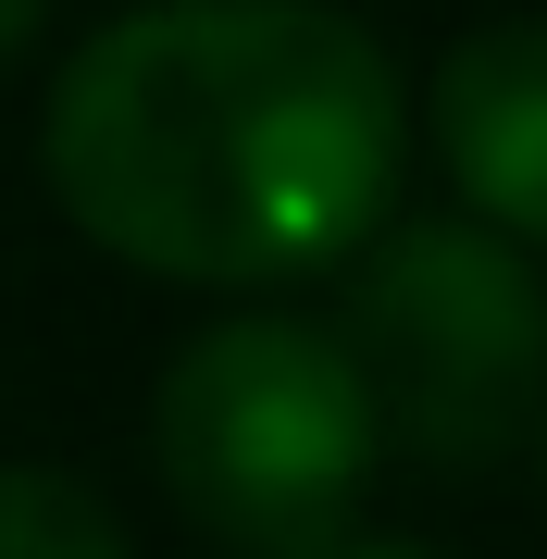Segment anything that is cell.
<instances>
[{
    "instance_id": "obj_5",
    "label": "cell",
    "mask_w": 547,
    "mask_h": 559,
    "mask_svg": "<svg viewBox=\"0 0 547 559\" xmlns=\"http://www.w3.org/2000/svg\"><path fill=\"white\" fill-rule=\"evenodd\" d=\"M0 559H138V547L100 510V485L50 473V460H13L0 473Z\"/></svg>"
},
{
    "instance_id": "obj_7",
    "label": "cell",
    "mask_w": 547,
    "mask_h": 559,
    "mask_svg": "<svg viewBox=\"0 0 547 559\" xmlns=\"http://www.w3.org/2000/svg\"><path fill=\"white\" fill-rule=\"evenodd\" d=\"M38 13H50V0H0V50H25V38H38Z\"/></svg>"
},
{
    "instance_id": "obj_6",
    "label": "cell",
    "mask_w": 547,
    "mask_h": 559,
    "mask_svg": "<svg viewBox=\"0 0 547 559\" xmlns=\"http://www.w3.org/2000/svg\"><path fill=\"white\" fill-rule=\"evenodd\" d=\"M299 559H436V547H411V535H336V547H299Z\"/></svg>"
},
{
    "instance_id": "obj_1",
    "label": "cell",
    "mask_w": 547,
    "mask_h": 559,
    "mask_svg": "<svg viewBox=\"0 0 547 559\" xmlns=\"http://www.w3.org/2000/svg\"><path fill=\"white\" fill-rule=\"evenodd\" d=\"M38 150L100 249L274 286L373 237L411 162V75L336 0H138L62 62Z\"/></svg>"
},
{
    "instance_id": "obj_2",
    "label": "cell",
    "mask_w": 547,
    "mask_h": 559,
    "mask_svg": "<svg viewBox=\"0 0 547 559\" xmlns=\"http://www.w3.org/2000/svg\"><path fill=\"white\" fill-rule=\"evenodd\" d=\"M150 448H163V485L200 535L299 559V547H336L385 436H373V399L324 323L224 311L175 348L163 399H150Z\"/></svg>"
},
{
    "instance_id": "obj_3",
    "label": "cell",
    "mask_w": 547,
    "mask_h": 559,
    "mask_svg": "<svg viewBox=\"0 0 547 559\" xmlns=\"http://www.w3.org/2000/svg\"><path fill=\"white\" fill-rule=\"evenodd\" d=\"M373 399V436L424 460H498L547 399V286L486 224H411L324 323Z\"/></svg>"
},
{
    "instance_id": "obj_4",
    "label": "cell",
    "mask_w": 547,
    "mask_h": 559,
    "mask_svg": "<svg viewBox=\"0 0 547 559\" xmlns=\"http://www.w3.org/2000/svg\"><path fill=\"white\" fill-rule=\"evenodd\" d=\"M448 175L473 187L486 237H547V13H498L424 87Z\"/></svg>"
}]
</instances>
